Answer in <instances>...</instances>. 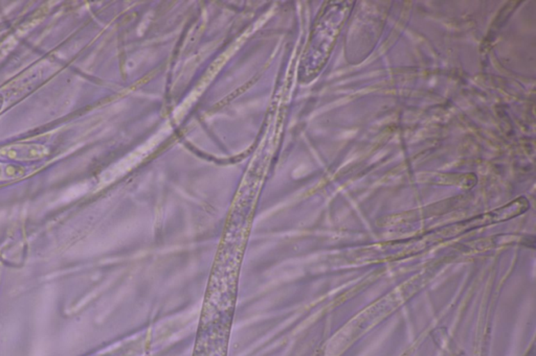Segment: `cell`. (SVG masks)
Instances as JSON below:
<instances>
[{
    "label": "cell",
    "instance_id": "cell-1",
    "mask_svg": "<svg viewBox=\"0 0 536 356\" xmlns=\"http://www.w3.org/2000/svg\"><path fill=\"white\" fill-rule=\"evenodd\" d=\"M47 154L44 146H17L9 149H3L0 155L11 159H35Z\"/></svg>",
    "mask_w": 536,
    "mask_h": 356
}]
</instances>
